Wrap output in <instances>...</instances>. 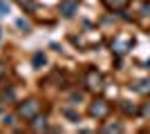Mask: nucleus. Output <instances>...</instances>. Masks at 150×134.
Instances as JSON below:
<instances>
[{
	"mask_svg": "<svg viewBox=\"0 0 150 134\" xmlns=\"http://www.w3.org/2000/svg\"><path fill=\"white\" fill-rule=\"evenodd\" d=\"M38 109H40L38 101H34V98H31V101L18 105V116H20V119H25V121H29V119H34V116L38 114Z\"/></svg>",
	"mask_w": 150,
	"mask_h": 134,
	"instance_id": "nucleus-1",
	"label": "nucleus"
},
{
	"mask_svg": "<svg viewBox=\"0 0 150 134\" xmlns=\"http://www.w3.org/2000/svg\"><path fill=\"white\" fill-rule=\"evenodd\" d=\"M88 112H90V116H94V119H105L108 112H110V105H108L105 101H101V98H99V101L90 103Z\"/></svg>",
	"mask_w": 150,
	"mask_h": 134,
	"instance_id": "nucleus-2",
	"label": "nucleus"
},
{
	"mask_svg": "<svg viewBox=\"0 0 150 134\" xmlns=\"http://www.w3.org/2000/svg\"><path fill=\"white\" fill-rule=\"evenodd\" d=\"M85 83H88V87L90 89H101L103 87V76H101V72H96V69H90L88 74H85Z\"/></svg>",
	"mask_w": 150,
	"mask_h": 134,
	"instance_id": "nucleus-3",
	"label": "nucleus"
},
{
	"mask_svg": "<svg viewBox=\"0 0 150 134\" xmlns=\"http://www.w3.org/2000/svg\"><path fill=\"white\" fill-rule=\"evenodd\" d=\"M130 47H132V43H130V40H125V38H117L112 43V51L117 54V56H125Z\"/></svg>",
	"mask_w": 150,
	"mask_h": 134,
	"instance_id": "nucleus-4",
	"label": "nucleus"
},
{
	"mask_svg": "<svg viewBox=\"0 0 150 134\" xmlns=\"http://www.w3.org/2000/svg\"><path fill=\"white\" fill-rule=\"evenodd\" d=\"M76 9H79V2H76V0H63L61 2V13L65 18H72L76 13Z\"/></svg>",
	"mask_w": 150,
	"mask_h": 134,
	"instance_id": "nucleus-5",
	"label": "nucleus"
},
{
	"mask_svg": "<svg viewBox=\"0 0 150 134\" xmlns=\"http://www.w3.org/2000/svg\"><path fill=\"white\" fill-rule=\"evenodd\" d=\"M31 128L36 130V132H43L45 128H47V116H34V123H31Z\"/></svg>",
	"mask_w": 150,
	"mask_h": 134,
	"instance_id": "nucleus-6",
	"label": "nucleus"
},
{
	"mask_svg": "<svg viewBox=\"0 0 150 134\" xmlns=\"http://www.w3.org/2000/svg\"><path fill=\"white\" fill-rule=\"evenodd\" d=\"M134 89H137L139 94H150V78H144V81L134 83Z\"/></svg>",
	"mask_w": 150,
	"mask_h": 134,
	"instance_id": "nucleus-7",
	"label": "nucleus"
},
{
	"mask_svg": "<svg viewBox=\"0 0 150 134\" xmlns=\"http://www.w3.org/2000/svg\"><path fill=\"white\" fill-rule=\"evenodd\" d=\"M110 9H123L125 5H128V0H103Z\"/></svg>",
	"mask_w": 150,
	"mask_h": 134,
	"instance_id": "nucleus-8",
	"label": "nucleus"
},
{
	"mask_svg": "<svg viewBox=\"0 0 150 134\" xmlns=\"http://www.w3.org/2000/svg\"><path fill=\"white\" fill-rule=\"evenodd\" d=\"M18 5L23 7V9H27V11H34V9H36V2H34V0H18Z\"/></svg>",
	"mask_w": 150,
	"mask_h": 134,
	"instance_id": "nucleus-9",
	"label": "nucleus"
},
{
	"mask_svg": "<svg viewBox=\"0 0 150 134\" xmlns=\"http://www.w3.org/2000/svg\"><path fill=\"white\" fill-rule=\"evenodd\" d=\"M103 132H123V125H119V123H110V125H103Z\"/></svg>",
	"mask_w": 150,
	"mask_h": 134,
	"instance_id": "nucleus-10",
	"label": "nucleus"
},
{
	"mask_svg": "<svg viewBox=\"0 0 150 134\" xmlns=\"http://www.w3.org/2000/svg\"><path fill=\"white\" fill-rule=\"evenodd\" d=\"M45 63H47V58H45L40 51H38V54H34V67H43Z\"/></svg>",
	"mask_w": 150,
	"mask_h": 134,
	"instance_id": "nucleus-11",
	"label": "nucleus"
},
{
	"mask_svg": "<svg viewBox=\"0 0 150 134\" xmlns=\"http://www.w3.org/2000/svg\"><path fill=\"white\" fill-rule=\"evenodd\" d=\"M121 109H123L125 114H137V107H134V105H130L128 101H123V103H121Z\"/></svg>",
	"mask_w": 150,
	"mask_h": 134,
	"instance_id": "nucleus-12",
	"label": "nucleus"
},
{
	"mask_svg": "<svg viewBox=\"0 0 150 134\" xmlns=\"http://www.w3.org/2000/svg\"><path fill=\"white\" fill-rule=\"evenodd\" d=\"M7 13H9V2L0 0V16H7Z\"/></svg>",
	"mask_w": 150,
	"mask_h": 134,
	"instance_id": "nucleus-13",
	"label": "nucleus"
},
{
	"mask_svg": "<svg viewBox=\"0 0 150 134\" xmlns=\"http://www.w3.org/2000/svg\"><path fill=\"white\" fill-rule=\"evenodd\" d=\"M16 25H18L20 29H25V32H29V29H31V25H29V20H25V18H20L18 22H16Z\"/></svg>",
	"mask_w": 150,
	"mask_h": 134,
	"instance_id": "nucleus-14",
	"label": "nucleus"
},
{
	"mask_svg": "<svg viewBox=\"0 0 150 134\" xmlns=\"http://www.w3.org/2000/svg\"><path fill=\"white\" fill-rule=\"evenodd\" d=\"M141 114H144V116H150V103H146L144 107H141Z\"/></svg>",
	"mask_w": 150,
	"mask_h": 134,
	"instance_id": "nucleus-15",
	"label": "nucleus"
},
{
	"mask_svg": "<svg viewBox=\"0 0 150 134\" xmlns=\"http://www.w3.org/2000/svg\"><path fill=\"white\" fill-rule=\"evenodd\" d=\"M5 123L7 125H13V123H16V116H5Z\"/></svg>",
	"mask_w": 150,
	"mask_h": 134,
	"instance_id": "nucleus-16",
	"label": "nucleus"
},
{
	"mask_svg": "<svg viewBox=\"0 0 150 134\" xmlns=\"http://www.w3.org/2000/svg\"><path fill=\"white\" fill-rule=\"evenodd\" d=\"M141 13H144V16H150V5H144V7H141Z\"/></svg>",
	"mask_w": 150,
	"mask_h": 134,
	"instance_id": "nucleus-17",
	"label": "nucleus"
},
{
	"mask_svg": "<svg viewBox=\"0 0 150 134\" xmlns=\"http://www.w3.org/2000/svg\"><path fill=\"white\" fill-rule=\"evenodd\" d=\"M65 114H67V116H69V119H72V121H76V119H79V116H76V114H74V112H72V109H65Z\"/></svg>",
	"mask_w": 150,
	"mask_h": 134,
	"instance_id": "nucleus-18",
	"label": "nucleus"
},
{
	"mask_svg": "<svg viewBox=\"0 0 150 134\" xmlns=\"http://www.w3.org/2000/svg\"><path fill=\"white\" fill-rule=\"evenodd\" d=\"M81 98H83V94H81V92H79V94H72V103H76V101H81Z\"/></svg>",
	"mask_w": 150,
	"mask_h": 134,
	"instance_id": "nucleus-19",
	"label": "nucleus"
},
{
	"mask_svg": "<svg viewBox=\"0 0 150 134\" xmlns=\"http://www.w3.org/2000/svg\"><path fill=\"white\" fill-rule=\"evenodd\" d=\"M0 74H2V63H0Z\"/></svg>",
	"mask_w": 150,
	"mask_h": 134,
	"instance_id": "nucleus-20",
	"label": "nucleus"
}]
</instances>
